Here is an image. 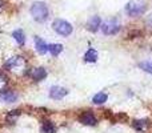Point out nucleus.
I'll list each match as a JSON object with an SVG mask.
<instances>
[{
	"instance_id": "obj_16",
	"label": "nucleus",
	"mask_w": 152,
	"mask_h": 133,
	"mask_svg": "<svg viewBox=\"0 0 152 133\" xmlns=\"http://www.w3.org/2000/svg\"><path fill=\"white\" fill-rule=\"evenodd\" d=\"M61 51H63V45L61 44H50L48 45V52L52 56H55V57L60 55Z\"/></svg>"
},
{
	"instance_id": "obj_1",
	"label": "nucleus",
	"mask_w": 152,
	"mask_h": 133,
	"mask_svg": "<svg viewBox=\"0 0 152 133\" xmlns=\"http://www.w3.org/2000/svg\"><path fill=\"white\" fill-rule=\"evenodd\" d=\"M31 16L34 17V20H36L37 23H44L50 16V9H48L47 4L43 1H35L31 5Z\"/></svg>"
},
{
	"instance_id": "obj_21",
	"label": "nucleus",
	"mask_w": 152,
	"mask_h": 133,
	"mask_svg": "<svg viewBox=\"0 0 152 133\" xmlns=\"http://www.w3.org/2000/svg\"><path fill=\"white\" fill-rule=\"evenodd\" d=\"M145 27L152 31V13L147 17V20H145Z\"/></svg>"
},
{
	"instance_id": "obj_11",
	"label": "nucleus",
	"mask_w": 152,
	"mask_h": 133,
	"mask_svg": "<svg viewBox=\"0 0 152 133\" xmlns=\"http://www.w3.org/2000/svg\"><path fill=\"white\" fill-rule=\"evenodd\" d=\"M35 47H36V51L40 55H44V53L48 52V44L39 36L35 37Z\"/></svg>"
},
{
	"instance_id": "obj_2",
	"label": "nucleus",
	"mask_w": 152,
	"mask_h": 133,
	"mask_svg": "<svg viewBox=\"0 0 152 133\" xmlns=\"http://www.w3.org/2000/svg\"><path fill=\"white\" fill-rule=\"evenodd\" d=\"M126 13L131 17H139V16L144 15L147 11V4L143 0H131L126 4Z\"/></svg>"
},
{
	"instance_id": "obj_3",
	"label": "nucleus",
	"mask_w": 152,
	"mask_h": 133,
	"mask_svg": "<svg viewBox=\"0 0 152 133\" xmlns=\"http://www.w3.org/2000/svg\"><path fill=\"white\" fill-rule=\"evenodd\" d=\"M52 28L53 31L58 35H61V36H69L74 31V27H72L71 23H68L67 20H63V19H56L52 23Z\"/></svg>"
},
{
	"instance_id": "obj_17",
	"label": "nucleus",
	"mask_w": 152,
	"mask_h": 133,
	"mask_svg": "<svg viewBox=\"0 0 152 133\" xmlns=\"http://www.w3.org/2000/svg\"><path fill=\"white\" fill-rule=\"evenodd\" d=\"M20 116V110L16 109V110H11L10 113L7 115V121L10 124H13L16 120H18V117Z\"/></svg>"
},
{
	"instance_id": "obj_4",
	"label": "nucleus",
	"mask_w": 152,
	"mask_h": 133,
	"mask_svg": "<svg viewBox=\"0 0 152 133\" xmlns=\"http://www.w3.org/2000/svg\"><path fill=\"white\" fill-rule=\"evenodd\" d=\"M100 28H102V32L104 35L112 36V35H116L120 31V23H119L118 19H108L104 23H102Z\"/></svg>"
},
{
	"instance_id": "obj_8",
	"label": "nucleus",
	"mask_w": 152,
	"mask_h": 133,
	"mask_svg": "<svg viewBox=\"0 0 152 133\" xmlns=\"http://www.w3.org/2000/svg\"><path fill=\"white\" fill-rule=\"evenodd\" d=\"M80 123L84 124V125H89V126H95L97 124L96 117L94 116V113L91 112H84L83 115L80 116Z\"/></svg>"
},
{
	"instance_id": "obj_18",
	"label": "nucleus",
	"mask_w": 152,
	"mask_h": 133,
	"mask_svg": "<svg viewBox=\"0 0 152 133\" xmlns=\"http://www.w3.org/2000/svg\"><path fill=\"white\" fill-rule=\"evenodd\" d=\"M139 67L142 68L144 72H148L152 75V60H147V61H142L139 64Z\"/></svg>"
},
{
	"instance_id": "obj_14",
	"label": "nucleus",
	"mask_w": 152,
	"mask_h": 133,
	"mask_svg": "<svg viewBox=\"0 0 152 133\" xmlns=\"http://www.w3.org/2000/svg\"><path fill=\"white\" fill-rule=\"evenodd\" d=\"M84 60H86L87 63H95V61L97 60V52L94 48H89L86 52V55H84Z\"/></svg>"
},
{
	"instance_id": "obj_20",
	"label": "nucleus",
	"mask_w": 152,
	"mask_h": 133,
	"mask_svg": "<svg viewBox=\"0 0 152 133\" xmlns=\"http://www.w3.org/2000/svg\"><path fill=\"white\" fill-rule=\"evenodd\" d=\"M7 77H5L3 73H0V91H3V89L5 88V85H7Z\"/></svg>"
},
{
	"instance_id": "obj_12",
	"label": "nucleus",
	"mask_w": 152,
	"mask_h": 133,
	"mask_svg": "<svg viewBox=\"0 0 152 133\" xmlns=\"http://www.w3.org/2000/svg\"><path fill=\"white\" fill-rule=\"evenodd\" d=\"M12 37L19 45H24V43H26V35H24L23 29H15L12 32Z\"/></svg>"
},
{
	"instance_id": "obj_15",
	"label": "nucleus",
	"mask_w": 152,
	"mask_h": 133,
	"mask_svg": "<svg viewBox=\"0 0 152 133\" xmlns=\"http://www.w3.org/2000/svg\"><path fill=\"white\" fill-rule=\"evenodd\" d=\"M42 132L43 133H55L56 132L55 124H53L52 121H50V120L44 121V123H43V125H42Z\"/></svg>"
},
{
	"instance_id": "obj_5",
	"label": "nucleus",
	"mask_w": 152,
	"mask_h": 133,
	"mask_svg": "<svg viewBox=\"0 0 152 133\" xmlns=\"http://www.w3.org/2000/svg\"><path fill=\"white\" fill-rule=\"evenodd\" d=\"M4 65L10 70H12V72H21L24 69V67H26V60L23 57H20V56H13V57L8 59L5 61Z\"/></svg>"
},
{
	"instance_id": "obj_19",
	"label": "nucleus",
	"mask_w": 152,
	"mask_h": 133,
	"mask_svg": "<svg viewBox=\"0 0 152 133\" xmlns=\"http://www.w3.org/2000/svg\"><path fill=\"white\" fill-rule=\"evenodd\" d=\"M143 126H148V121H145V120L135 121V128H136L137 131H143Z\"/></svg>"
},
{
	"instance_id": "obj_6",
	"label": "nucleus",
	"mask_w": 152,
	"mask_h": 133,
	"mask_svg": "<svg viewBox=\"0 0 152 133\" xmlns=\"http://www.w3.org/2000/svg\"><path fill=\"white\" fill-rule=\"evenodd\" d=\"M68 94V89L63 88V86H59V85H53L51 86L50 89V97L53 100H61Z\"/></svg>"
},
{
	"instance_id": "obj_9",
	"label": "nucleus",
	"mask_w": 152,
	"mask_h": 133,
	"mask_svg": "<svg viewBox=\"0 0 152 133\" xmlns=\"http://www.w3.org/2000/svg\"><path fill=\"white\" fill-rule=\"evenodd\" d=\"M31 77L34 78L35 81H42L47 77V70H45L43 67L34 68V69L31 70Z\"/></svg>"
},
{
	"instance_id": "obj_7",
	"label": "nucleus",
	"mask_w": 152,
	"mask_h": 133,
	"mask_svg": "<svg viewBox=\"0 0 152 133\" xmlns=\"http://www.w3.org/2000/svg\"><path fill=\"white\" fill-rule=\"evenodd\" d=\"M100 25H102V19L96 15L91 16V17L88 19V21H87V29H88L89 32H96L97 29L100 28Z\"/></svg>"
},
{
	"instance_id": "obj_10",
	"label": "nucleus",
	"mask_w": 152,
	"mask_h": 133,
	"mask_svg": "<svg viewBox=\"0 0 152 133\" xmlns=\"http://www.w3.org/2000/svg\"><path fill=\"white\" fill-rule=\"evenodd\" d=\"M0 100L4 102H15L18 100V93L12 91H0Z\"/></svg>"
},
{
	"instance_id": "obj_22",
	"label": "nucleus",
	"mask_w": 152,
	"mask_h": 133,
	"mask_svg": "<svg viewBox=\"0 0 152 133\" xmlns=\"http://www.w3.org/2000/svg\"><path fill=\"white\" fill-rule=\"evenodd\" d=\"M1 7H3V1L0 0V9H1Z\"/></svg>"
},
{
	"instance_id": "obj_13",
	"label": "nucleus",
	"mask_w": 152,
	"mask_h": 133,
	"mask_svg": "<svg viewBox=\"0 0 152 133\" xmlns=\"http://www.w3.org/2000/svg\"><path fill=\"white\" fill-rule=\"evenodd\" d=\"M107 100H108V96H107V93H104V92H99V93H96L94 97H92V102L96 105L104 104Z\"/></svg>"
}]
</instances>
